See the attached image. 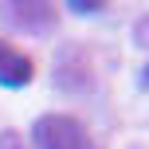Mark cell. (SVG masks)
I'll return each instance as SVG.
<instances>
[{"label": "cell", "instance_id": "cell-5", "mask_svg": "<svg viewBox=\"0 0 149 149\" xmlns=\"http://www.w3.org/2000/svg\"><path fill=\"white\" fill-rule=\"evenodd\" d=\"M134 36H137V43H145V47H149V16L137 24V31H134Z\"/></svg>", "mask_w": 149, "mask_h": 149}, {"label": "cell", "instance_id": "cell-3", "mask_svg": "<svg viewBox=\"0 0 149 149\" xmlns=\"http://www.w3.org/2000/svg\"><path fill=\"white\" fill-rule=\"evenodd\" d=\"M31 74H36V63H31L24 51H16L12 43L0 39V86L20 90V86H28V82H31Z\"/></svg>", "mask_w": 149, "mask_h": 149}, {"label": "cell", "instance_id": "cell-6", "mask_svg": "<svg viewBox=\"0 0 149 149\" xmlns=\"http://www.w3.org/2000/svg\"><path fill=\"white\" fill-rule=\"evenodd\" d=\"M141 86H145V90H149V67H145V71H141Z\"/></svg>", "mask_w": 149, "mask_h": 149}, {"label": "cell", "instance_id": "cell-4", "mask_svg": "<svg viewBox=\"0 0 149 149\" xmlns=\"http://www.w3.org/2000/svg\"><path fill=\"white\" fill-rule=\"evenodd\" d=\"M67 4L74 8V12H82V16H94V12L106 8V0H67Z\"/></svg>", "mask_w": 149, "mask_h": 149}, {"label": "cell", "instance_id": "cell-2", "mask_svg": "<svg viewBox=\"0 0 149 149\" xmlns=\"http://www.w3.org/2000/svg\"><path fill=\"white\" fill-rule=\"evenodd\" d=\"M4 12H8V20L16 28L36 31V36L55 24V4L51 0H4Z\"/></svg>", "mask_w": 149, "mask_h": 149}, {"label": "cell", "instance_id": "cell-1", "mask_svg": "<svg viewBox=\"0 0 149 149\" xmlns=\"http://www.w3.org/2000/svg\"><path fill=\"white\" fill-rule=\"evenodd\" d=\"M31 141L36 149H94V137L86 134V126L67 114H43L31 126Z\"/></svg>", "mask_w": 149, "mask_h": 149}]
</instances>
